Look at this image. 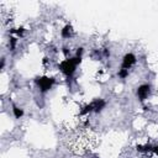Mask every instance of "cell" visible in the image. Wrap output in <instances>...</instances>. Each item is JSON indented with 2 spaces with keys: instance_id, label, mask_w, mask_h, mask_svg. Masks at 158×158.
I'll return each instance as SVG.
<instances>
[{
  "instance_id": "5",
  "label": "cell",
  "mask_w": 158,
  "mask_h": 158,
  "mask_svg": "<svg viewBox=\"0 0 158 158\" xmlns=\"http://www.w3.org/2000/svg\"><path fill=\"white\" fill-rule=\"evenodd\" d=\"M105 104H106V102H105L102 99H98V100L93 101V102H91V105H93V111H95V112L101 111V110L104 109Z\"/></svg>"
},
{
  "instance_id": "8",
  "label": "cell",
  "mask_w": 158,
  "mask_h": 158,
  "mask_svg": "<svg viewBox=\"0 0 158 158\" xmlns=\"http://www.w3.org/2000/svg\"><path fill=\"white\" fill-rule=\"evenodd\" d=\"M118 75H120L121 78H126V77L128 75V70H127V69H122V68H121V70L118 72Z\"/></svg>"
},
{
  "instance_id": "6",
  "label": "cell",
  "mask_w": 158,
  "mask_h": 158,
  "mask_svg": "<svg viewBox=\"0 0 158 158\" xmlns=\"http://www.w3.org/2000/svg\"><path fill=\"white\" fill-rule=\"evenodd\" d=\"M72 26L70 25H67L63 30H62V37H64V38H68L70 35H72Z\"/></svg>"
},
{
  "instance_id": "3",
  "label": "cell",
  "mask_w": 158,
  "mask_h": 158,
  "mask_svg": "<svg viewBox=\"0 0 158 158\" xmlns=\"http://www.w3.org/2000/svg\"><path fill=\"white\" fill-rule=\"evenodd\" d=\"M135 63H136V57H135L132 53H127V54L123 57V59H122V65H121V68L128 70V68H131Z\"/></svg>"
},
{
  "instance_id": "2",
  "label": "cell",
  "mask_w": 158,
  "mask_h": 158,
  "mask_svg": "<svg viewBox=\"0 0 158 158\" xmlns=\"http://www.w3.org/2000/svg\"><path fill=\"white\" fill-rule=\"evenodd\" d=\"M36 84H37V86L40 88V90L42 91V93H46V91H48L52 86H53V84H54V79L53 78H48V77H41V78H36Z\"/></svg>"
},
{
  "instance_id": "4",
  "label": "cell",
  "mask_w": 158,
  "mask_h": 158,
  "mask_svg": "<svg viewBox=\"0 0 158 158\" xmlns=\"http://www.w3.org/2000/svg\"><path fill=\"white\" fill-rule=\"evenodd\" d=\"M149 90H151V86H149L148 84L141 85V86L137 89V96H138V99H139L141 101L146 100L147 96H148V94H149Z\"/></svg>"
},
{
  "instance_id": "1",
  "label": "cell",
  "mask_w": 158,
  "mask_h": 158,
  "mask_svg": "<svg viewBox=\"0 0 158 158\" xmlns=\"http://www.w3.org/2000/svg\"><path fill=\"white\" fill-rule=\"evenodd\" d=\"M80 62H81V57H80V56H77V57H74V58H68V59L63 60V62L59 64V69H60L68 78H70V77L74 74L75 68H77V65H78Z\"/></svg>"
},
{
  "instance_id": "7",
  "label": "cell",
  "mask_w": 158,
  "mask_h": 158,
  "mask_svg": "<svg viewBox=\"0 0 158 158\" xmlns=\"http://www.w3.org/2000/svg\"><path fill=\"white\" fill-rule=\"evenodd\" d=\"M12 111H14V115H15V117H16V118H20V117L23 115L22 109L17 107V106H12Z\"/></svg>"
},
{
  "instance_id": "9",
  "label": "cell",
  "mask_w": 158,
  "mask_h": 158,
  "mask_svg": "<svg viewBox=\"0 0 158 158\" xmlns=\"http://www.w3.org/2000/svg\"><path fill=\"white\" fill-rule=\"evenodd\" d=\"M153 151H154V153H156V154L158 156V146H156V147L153 148Z\"/></svg>"
}]
</instances>
